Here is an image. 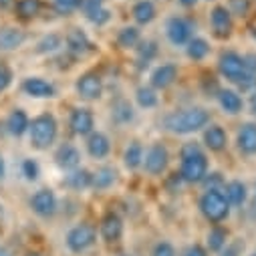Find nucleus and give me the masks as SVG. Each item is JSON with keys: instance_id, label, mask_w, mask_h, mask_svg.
<instances>
[{"instance_id": "obj_1", "label": "nucleus", "mask_w": 256, "mask_h": 256, "mask_svg": "<svg viewBox=\"0 0 256 256\" xmlns=\"http://www.w3.org/2000/svg\"><path fill=\"white\" fill-rule=\"evenodd\" d=\"M210 121V113L202 107H190V109H184V111H174L170 113L166 119H164V125L172 134H180V136H186V134H194L202 127H206Z\"/></svg>"}, {"instance_id": "obj_2", "label": "nucleus", "mask_w": 256, "mask_h": 256, "mask_svg": "<svg viewBox=\"0 0 256 256\" xmlns=\"http://www.w3.org/2000/svg\"><path fill=\"white\" fill-rule=\"evenodd\" d=\"M208 176V160L202 154L200 146L186 144L182 148V172L180 178L190 184H198Z\"/></svg>"}, {"instance_id": "obj_3", "label": "nucleus", "mask_w": 256, "mask_h": 256, "mask_svg": "<svg viewBox=\"0 0 256 256\" xmlns=\"http://www.w3.org/2000/svg\"><path fill=\"white\" fill-rule=\"evenodd\" d=\"M30 132V144L36 150H46L56 140V121L52 115H38L28 125Z\"/></svg>"}, {"instance_id": "obj_4", "label": "nucleus", "mask_w": 256, "mask_h": 256, "mask_svg": "<svg viewBox=\"0 0 256 256\" xmlns=\"http://www.w3.org/2000/svg\"><path fill=\"white\" fill-rule=\"evenodd\" d=\"M200 210H202V214L210 220V222H214V224H218V222H222L226 216H228V212H230V204H228V200H226V196H224V192H206V194L202 196V200H200Z\"/></svg>"}, {"instance_id": "obj_5", "label": "nucleus", "mask_w": 256, "mask_h": 256, "mask_svg": "<svg viewBox=\"0 0 256 256\" xmlns=\"http://www.w3.org/2000/svg\"><path fill=\"white\" fill-rule=\"evenodd\" d=\"M218 69L220 75L240 87H244L246 81V65H244V56H240L238 52H224L218 60Z\"/></svg>"}, {"instance_id": "obj_6", "label": "nucleus", "mask_w": 256, "mask_h": 256, "mask_svg": "<svg viewBox=\"0 0 256 256\" xmlns=\"http://www.w3.org/2000/svg\"><path fill=\"white\" fill-rule=\"evenodd\" d=\"M95 236H97V232L91 224H79L67 234V246L73 252H83L95 244Z\"/></svg>"}, {"instance_id": "obj_7", "label": "nucleus", "mask_w": 256, "mask_h": 256, "mask_svg": "<svg viewBox=\"0 0 256 256\" xmlns=\"http://www.w3.org/2000/svg\"><path fill=\"white\" fill-rule=\"evenodd\" d=\"M168 160H170L168 150H166L162 144H154V146L148 150L146 160H144L148 174H152V176H160V174L168 168Z\"/></svg>"}, {"instance_id": "obj_8", "label": "nucleus", "mask_w": 256, "mask_h": 256, "mask_svg": "<svg viewBox=\"0 0 256 256\" xmlns=\"http://www.w3.org/2000/svg\"><path fill=\"white\" fill-rule=\"evenodd\" d=\"M30 206L38 216L48 218L56 212V198H54V194L50 190H38L30 200Z\"/></svg>"}, {"instance_id": "obj_9", "label": "nucleus", "mask_w": 256, "mask_h": 256, "mask_svg": "<svg viewBox=\"0 0 256 256\" xmlns=\"http://www.w3.org/2000/svg\"><path fill=\"white\" fill-rule=\"evenodd\" d=\"M168 38L174 44H188L192 38V22L186 18H170L168 22Z\"/></svg>"}, {"instance_id": "obj_10", "label": "nucleus", "mask_w": 256, "mask_h": 256, "mask_svg": "<svg viewBox=\"0 0 256 256\" xmlns=\"http://www.w3.org/2000/svg\"><path fill=\"white\" fill-rule=\"evenodd\" d=\"M101 91H103V83H101V79L95 73H87V75L79 77V81H77L79 97H83L87 101H93V99L101 97Z\"/></svg>"}, {"instance_id": "obj_11", "label": "nucleus", "mask_w": 256, "mask_h": 256, "mask_svg": "<svg viewBox=\"0 0 256 256\" xmlns=\"http://www.w3.org/2000/svg\"><path fill=\"white\" fill-rule=\"evenodd\" d=\"M22 91L30 97H36V99H48V97H54V87L40 79V77H30L22 83Z\"/></svg>"}, {"instance_id": "obj_12", "label": "nucleus", "mask_w": 256, "mask_h": 256, "mask_svg": "<svg viewBox=\"0 0 256 256\" xmlns=\"http://www.w3.org/2000/svg\"><path fill=\"white\" fill-rule=\"evenodd\" d=\"M93 125H95V119H93V113L89 109H75L73 111V115H71V130L77 136L93 134Z\"/></svg>"}, {"instance_id": "obj_13", "label": "nucleus", "mask_w": 256, "mask_h": 256, "mask_svg": "<svg viewBox=\"0 0 256 256\" xmlns=\"http://www.w3.org/2000/svg\"><path fill=\"white\" fill-rule=\"evenodd\" d=\"M210 20H212V28L218 36H228L232 32V14L226 6H216L212 10Z\"/></svg>"}, {"instance_id": "obj_14", "label": "nucleus", "mask_w": 256, "mask_h": 256, "mask_svg": "<svg viewBox=\"0 0 256 256\" xmlns=\"http://www.w3.org/2000/svg\"><path fill=\"white\" fill-rule=\"evenodd\" d=\"M123 234V222L117 214L109 212L103 220H101V236L105 238V242H115L119 240Z\"/></svg>"}, {"instance_id": "obj_15", "label": "nucleus", "mask_w": 256, "mask_h": 256, "mask_svg": "<svg viewBox=\"0 0 256 256\" xmlns=\"http://www.w3.org/2000/svg\"><path fill=\"white\" fill-rule=\"evenodd\" d=\"M178 79V69L176 65H162L152 73V85L156 89H168L174 81Z\"/></svg>"}, {"instance_id": "obj_16", "label": "nucleus", "mask_w": 256, "mask_h": 256, "mask_svg": "<svg viewBox=\"0 0 256 256\" xmlns=\"http://www.w3.org/2000/svg\"><path fill=\"white\" fill-rule=\"evenodd\" d=\"M238 148H240V152H244L248 156L256 154V125L254 123L242 125V130L238 132Z\"/></svg>"}, {"instance_id": "obj_17", "label": "nucleus", "mask_w": 256, "mask_h": 256, "mask_svg": "<svg viewBox=\"0 0 256 256\" xmlns=\"http://www.w3.org/2000/svg\"><path fill=\"white\" fill-rule=\"evenodd\" d=\"M204 142H206V148L212 150V152H222L226 148V132L222 130L220 125H210L206 134H204Z\"/></svg>"}, {"instance_id": "obj_18", "label": "nucleus", "mask_w": 256, "mask_h": 256, "mask_svg": "<svg viewBox=\"0 0 256 256\" xmlns=\"http://www.w3.org/2000/svg\"><path fill=\"white\" fill-rule=\"evenodd\" d=\"M26 34L18 28H12V26H6V28H0V48L2 50H12L16 46H20L24 42Z\"/></svg>"}, {"instance_id": "obj_19", "label": "nucleus", "mask_w": 256, "mask_h": 256, "mask_svg": "<svg viewBox=\"0 0 256 256\" xmlns=\"http://www.w3.org/2000/svg\"><path fill=\"white\" fill-rule=\"evenodd\" d=\"M87 150H89V154H91L93 158L101 160V158H105V156L109 154L111 144H109V140H107L105 134H99V132H97V134H91V136H89Z\"/></svg>"}, {"instance_id": "obj_20", "label": "nucleus", "mask_w": 256, "mask_h": 256, "mask_svg": "<svg viewBox=\"0 0 256 256\" xmlns=\"http://www.w3.org/2000/svg\"><path fill=\"white\" fill-rule=\"evenodd\" d=\"M224 192H226L224 196H226V200H228L230 206H242L246 202V196H248L246 186L242 182H230V184H226Z\"/></svg>"}, {"instance_id": "obj_21", "label": "nucleus", "mask_w": 256, "mask_h": 256, "mask_svg": "<svg viewBox=\"0 0 256 256\" xmlns=\"http://www.w3.org/2000/svg\"><path fill=\"white\" fill-rule=\"evenodd\" d=\"M56 162H58L60 168H65V170H75L79 166V162H81V156H79L77 148L62 146L58 150V154H56Z\"/></svg>"}, {"instance_id": "obj_22", "label": "nucleus", "mask_w": 256, "mask_h": 256, "mask_svg": "<svg viewBox=\"0 0 256 256\" xmlns=\"http://www.w3.org/2000/svg\"><path fill=\"white\" fill-rule=\"evenodd\" d=\"M8 132L12 134V136H22L26 130H28V125H30V121H28V117H26V113L22 111V109H14L10 115H8Z\"/></svg>"}, {"instance_id": "obj_23", "label": "nucleus", "mask_w": 256, "mask_h": 256, "mask_svg": "<svg viewBox=\"0 0 256 256\" xmlns=\"http://www.w3.org/2000/svg\"><path fill=\"white\" fill-rule=\"evenodd\" d=\"M218 99H220V107L226 111V113H240V109H242V99H240V95L236 93V91H232V89H224V91H220V95H218Z\"/></svg>"}, {"instance_id": "obj_24", "label": "nucleus", "mask_w": 256, "mask_h": 256, "mask_svg": "<svg viewBox=\"0 0 256 256\" xmlns=\"http://www.w3.org/2000/svg\"><path fill=\"white\" fill-rule=\"evenodd\" d=\"M134 18L140 24H150L156 18V6L150 2V0H142L134 6Z\"/></svg>"}, {"instance_id": "obj_25", "label": "nucleus", "mask_w": 256, "mask_h": 256, "mask_svg": "<svg viewBox=\"0 0 256 256\" xmlns=\"http://www.w3.org/2000/svg\"><path fill=\"white\" fill-rule=\"evenodd\" d=\"M67 46L73 50V52H77V54H81V52H85V50H89V46H91V42H89V38H87V34L83 32V30H71L69 34H67Z\"/></svg>"}, {"instance_id": "obj_26", "label": "nucleus", "mask_w": 256, "mask_h": 256, "mask_svg": "<svg viewBox=\"0 0 256 256\" xmlns=\"http://www.w3.org/2000/svg\"><path fill=\"white\" fill-rule=\"evenodd\" d=\"M210 52V44L204 40V38H190L188 42V56L194 58V60H202L206 58V54Z\"/></svg>"}, {"instance_id": "obj_27", "label": "nucleus", "mask_w": 256, "mask_h": 256, "mask_svg": "<svg viewBox=\"0 0 256 256\" xmlns=\"http://www.w3.org/2000/svg\"><path fill=\"white\" fill-rule=\"evenodd\" d=\"M123 160H125V166L130 168V170L140 168V166H142V162H144V148H142L140 144H132L130 148L125 150Z\"/></svg>"}, {"instance_id": "obj_28", "label": "nucleus", "mask_w": 256, "mask_h": 256, "mask_svg": "<svg viewBox=\"0 0 256 256\" xmlns=\"http://www.w3.org/2000/svg\"><path fill=\"white\" fill-rule=\"evenodd\" d=\"M67 184L75 190H83V188H89L93 186V176L87 172V170H75L69 178H67Z\"/></svg>"}, {"instance_id": "obj_29", "label": "nucleus", "mask_w": 256, "mask_h": 256, "mask_svg": "<svg viewBox=\"0 0 256 256\" xmlns=\"http://www.w3.org/2000/svg\"><path fill=\"white\" fill-rule=\"evenodd\" d=\"M117 42H119V46H123V48L136 46V44L140 42V30H138L136 26H125V28H121L119 34H117Z\"/></svg>"}, {"instance_id": "obj_30", "label": "nucleus", "mask_w": 256, "mask_h": 256, "mask_svg": "<svg viewBox=\"0 0 256 256\" xmlns=\"http://www.w3.org/2000/svg\"><path fill=\"white\" fill-rule=\"evenodd\" d=\"M42 4L40 0H18L16 2V12L22 16V18H32L40 12Z\"/></svg>"}, {"instance_id": "obj_31", "label": "nucleus", "mask_w": 256, "mask_h": 256, "mask_svg": "<svg viewBox=\"0 0 256 256\" xmlns=\"http://www.w3.org/2000/svg\"><path fill=\"white\" fill-rule=\"evenodd\" d=\"M115 180V172L111 168H99L95 174H93V186L103 190V188H109Z\"/></svg>"}, {"instance_id": "obj_32", "label": "nucleus", "mask_w": 256, "mask_h": 256, "mask_svg": "<svg viewBox=\"0 0 256 256\" xmlns=\"http://www.w3.org/2000/svg\"><path fill=\"white\" fill-rule=\"evenodd\" d=\"M226 246V232L222 228H212L210 234H208V248L212 252H220L222 248Z\"/></svg>"}, {"instance_id": "obj_33", "label": "nucleus", "mask_w": 256, "mask_h": 256, "mask_svg": "<svg viewBox=\"0 0 256 256\" xmlns=\"http://www.w3.org/2000/svg\"><path fill=\"white\" fill-rule=\"evenodd\" d=\"M136 97H138V103H140L142 107H146V109L158 105V95H156L154 89H150V87H140Z\"/></svg>"}, {"instance_id": "obj_34", "label": "nucleus", "mask_w": 256, "mask_h": 256, "mask_svg": "<svg viewBox=\"0 0 256 256\" xmlns=\"http://www.w3.org/2000/svg\"><path fill=\"white\" fill-rule=\"evenodd\" d=\"M244 65H246V81H244L242 89H248L256 83V54L244 56Z\"/></svg>"}, {"instance_id": "obj_35", "label": "nucleus", "mask_w": 256, "mask_h": 256, "mask_svg": "<svg viewBox=\"0 0 256 256\" xmlns=\"http://www.w3.org/2000/svg\"><path fill=\"white\" fill-rule=\"evenodd\" d=\"M113 115H115L117 121L125 123V121H130L134 117V109H132V105L127 103V101H117L113 105Z\"/></svg>"}, {"instance_id": "obj_36", "label": "nucleus", "mask_w": 256, "mask_h": 256, "mask_svg": "<svg viewBox=\"0 0 256 256\" xmlns=\"http://www.w3.org/2000/svg\"><path fill=\"white\" fill-rule=\"evenodd\" d=\"M79 6H83V0H54V8L60 14H71Z\"/></svg>"}, {"instance_id": "obj_37", "label": "nucleus", "mask_w": 256, "mask_h": 256, "mask_svg": "<svg viewBox=\"0 0 256 256\" xmlns=\"http://www.w3.org/2000/svg\"><path fill=\"white\" fill-rule=\"evenodd\" d=\"M60 46V36H56V34H48V36H44L40 42H38V52H50V50H56Z\"/></svg>"}, {"instance_id": "obj_38", "label": "nucleus", "mask_w": 256, "mask_h": 256, "mask_svg": "<svg viewBox=\"0 0 256 256\" xmlns=\"http://www.w3.org/2000/svg\"><path fill=\"white\" fill-rule=\"evenodd\" d=\"M140 50V60H142V65H144V62H146V65H148V62L156 56V52H158V46H156V42H142V46L138 48Z\"/></svg>"}, {"instance_id": "obj_39", "label": "nucleus", "mask_w": 256, "mask_h": 256, "mask_svg": "<svg viewBox=\"0 0 256 256\" xmlns=\"http://www.w3.org/2000/svg\"><path fill=\"white\" fill-rule=\"evenodd\" d=\"M250 8V0H230V14L246 16Z\"/></svg>"}, {"instance_id": "obj_40", "label": "nucleus", "mask_w": 256, "mask_h": 256, "mask_svg": "<svg viewBox=\"0 0 256 256\" xmlns=\"http://www.w3.org/2000/svg\"><path fill=\"white\" fill-rule=\"evenodd\" d=\"M10 83H12V71H10V67L4 65V62H0V93L6 91Z\"/></svg>"}, {"instance_id": "obj_41", "label": "nucleus", "mask_w": 256, "mask_h": 256, "mask_svg": "<svg viewBox=\"0 0 256 256\" xmlns=\"http://www.w3.org/2000/svg\"><path fill=\"white\" fill-rule=\"evenodd\" d=\"M202 182H206V192H222L220 188L224 186V182H222V176L220 174H210V176H206Z\"/></svg>"}, {"instance_id": "obj_42", "label": "nucleus", "mask_w": 256, "mask_h": 256, "mask_svg": "<svg viewBox=\"0 0 256 256\" xmlns=\"http://www.w3.org/2000/svg\"><path fill=\"white\" fill-rule=\"evenodd\" d=\"M22 174L26 180H36L38 178V164L32 160H24L22 164Z\"/></svg>"}, {"instance_id": "obj_43", "label": "nucleus", "mask_w": 256, "mask_h": 256, "mask_svg": "<svg viewBox=\"0 0 256 256\" xmlns=\"http://www.w3.org/2000/svg\"><path fill=\"white\" fill-rule=\"evenodd\" d=\"M152 256H176V250H174V246L170 242H158L154 246Z\"/></svg>"}, {"instance_id": "obj_44", "label": "nucleus", "mask_w": 256, "mask_h": 256, "mask_svg": "<svg viewBox=\"0 0 256 256\" xmlns=\"http://www.w3.org/2000/svg\"><path fill=\"white\" fill-rule=\"evenodd\" d=\"M89 16V20L91 22H95V24H105L109 18H111V14H109V10L103 6V8H99V10H95V12H91V14H87Z\"/></svg>"}, {"instance_id": "obj_45", "label": "nucleus", "mask_w": 256, "mask_h": 256, "mask_svg": "<svg viewBox=\"0 0 256 256\" xmlns=\"http://www.w3.org/2000/svg\"><path fill=\"white\" fill-rule=\"evenodd\" d=\"M103 2L105 0H83V8H85L87 14H91V12L99 10V8H103Z\"/></svg>"}, {"instance_id": "obj_46", "label": "nucleus", "mask_w": 256, "mask_h": 256, "mask_svg": "<svg viewBox=\"0 0 256 256\" xmlns=\"http://www.w3.org/2000/svg\"><path fill=\"white\" fill-rule=\"evenodd\" d=\"M182 256H208V254H206V250H204L200 244H192V246H188V248L184 250Z\"/></svg>"}, {"instance_id": "obj_47", "label": "nucleus", "mask_w": 256, "mask_h": 256, "mask_svg": "<svg viewBox=\"0 0 256 256\" xmlns=\"http://www.w3.org/2000/svg\"><path fill=\"white\" fill-rule=\"evenodd\" d=\"M250 109L256 113V91L252 93V97H250Z\"/></svg>"}, {"instance_id": "obj_48", "label": "nucleus", "mask_w": 256, "mask_h": 256, "mask_svg": "<svg viewBox=\"0 0 256 256\" xmlns=\"http://www.w3.org/2000/svg\"><path fill=\"white\" fill-rule=\"evenodd\" d=\"M180 2H182L184 6H194V4L198 2V0H180Z\"/></svg>"}, {"instance_id": "obj_49", "label": "nucleus", "mask_w": 256, "mask_h": 256, "mask_svg": "<svg viewBox=\"0 0 256 256\" xmlns=\"http://www.w3.org/2000/svg\"><path fill=\"white\" fill-rule=\"evenodd\" d=\"M2 176H4V160L0 156V180H2Z\"/></svg>"}, {"instance_id": "obj_50", "label": "nucleus", "mask_w": 256, "mask_h": 256, "mask_svg": "<svg viewBox=\"0 0 256 256\" xmlns=\"http://www.w3.org/2000/svg\"><path fill=\"white\" fill-rule=\"evenodd\" d=\"M12 4V0H0V8H6Z\"/></svg>"}, {"instance_id": "obj_51", "label": "nucleus", "mask_w": 256, "mask_h": 256, "mask_svg": "<svg viewBox=\"0 0 256 256\" xmlns=\"http://www.w3.org/2000/svg\"><path fill=\"white\" fill-rule=\"evenodd\" d=\"M28 256H42V254H38V252H30Z\"/></svg>"}, {"instance_id": "obj_52", "label": "nucleus", "mask_w": 256, "mask_h": 256, "mask_svg": "<svg viewBox=\"0 0 256 256\" xmlns=\"http://www.w3.org/2000/svg\"><path fill=\"white\" fill-rule=\"evenodd\" d=\"M0 256H8V252H4V250H0Z\"/></svg>"}, {"instance_id": "obj_53", "label": "nucleus", "mask_w": 256, "mask_h": 256, "mask_svg": "<svg viewBox=\"0 0 256 256\" xmlns=\"http://www.w3.org/2000/svg\"><path fill=\"white\" fill-rule=\"evenodd\" d=\"M252 256H256V254H252Z\"/></svg>"}, {"instance_id": "obj_54", "label": "nucleus", "mask_w": 256, "mask_h": 256, "mask_svg": "<svg viewBox=\"0 0 256 256\" xmlns=\"http://www.w3.org/2000/svg\"><path fill=\"white\" fill-rule=\"evenodd\" d=\"M254 36H256V32H254Z\"/></svg>"}]
</instances>
